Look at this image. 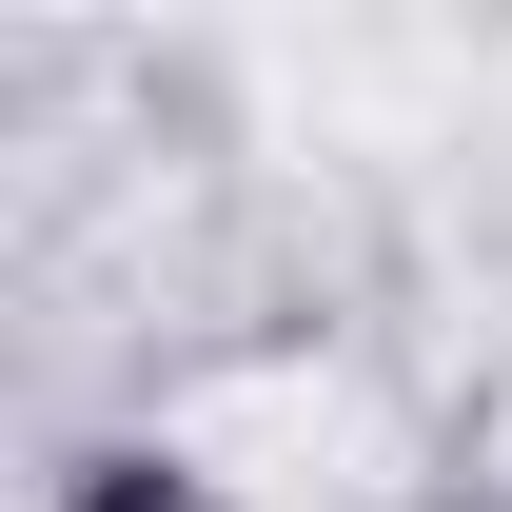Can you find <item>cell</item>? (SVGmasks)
Masks as SVG:
<instances>
[{"label": "cell", "instance_id": "cell-1", "mask_svg": "<svg viewBox=\"0 0 512 512\" xmlns=\"http://www.w3.org/2000/svg\"><path fill=\"white\" fill-rule=\"evenodd\" d=\"M79 512H197V473H158V453H99V473H79Z\"/></svg>", "mask_w": 512, "mask_h": 512}]
</instances>
